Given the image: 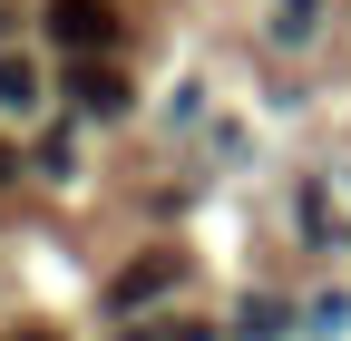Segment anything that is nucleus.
<instances>
[{
	"label": "nucleus",
	"instance_id": "nucleus-4",
	"mask_svg": "<svg viewBox=\"0 0 351 341\" xmlns=\"http://www.w3.org/2000/svg\"><path fill=\"white\" fill-rule=\"evenodd\" d=\"M0 108H39V68L0 49Z\"/></svg>",
	"mask_w": 351,
	"mask_h": 341
},
{
	"label": "nucleus",
	"instance_id": "nucleus-6",
	"mask_svg": "<svg viewBox=\"0 0 351 341\" xmlns=\"http://www.w3.org/2000/svg\"><path fill=\"white\" fill-rule=\"evenodd\" d=\"M10 176H20V156H10V147H0V186H10Z\"/></svg>",
	"mask_w": 351,
	"mask_h": 341
},
{
	"label": "nucleus",
	"instance_id": "nucleus-1",
	"mask_svg": "<svg viewBox=\"0 0 351 341\" xmlns=\"http://www.w3.org/2000/svg\"><path fill=\"white\" fill-rule=\"evenodd\" d=\"M49 39L69 59H108L117 49V10L108 0H49Z\"/></svg>",
	"mask_w": 351,
	"mask_h": 341
},
{
	"label": "nucleus",
	"instance_id": "nucleus-7",
	"mask_svg": "<svg viewBox=\"0 0 351 341\" xmlns=\"http://www.w3.org/2000/svg\"><path fill=\"white\" fill-rule=\"evenodd\" d=\"M10 341H59V331H10Z\"/></svg>",
	"mask_w": 351,
	"mask_h": 341
},
{
	"label": "nucleus",
	"instance_id": "nucleus-3",
	"mask_svg": "<svg viewBox=\"0 0 351 341\" xmlns=\"http://www.w3.org/2000/svg\"><path fill=\"white\" fill-rule=\"evenodd\" d=\"M69 88H78V108H98V117H117V108H127V78H117L108 59H78Z\"/></svg>",
	"mask_w": 351,
	"mask_h": 341
},
{
	"label": "nucleus",
	"instance_id": "nucleus-5",
	"mask_svg": "<svg viewBox=\"0 0 351 341\" xmlns=\"http://www.w3.org/2000/svg\"><path fill=\"white\" fill-rule=\"evenodd\" d=\"M156 341H205V322H166V331H156Z\"/></svg>",
	"mask_w": 351,
	"mask_h": 341
},
{
	"label": "nucleus",
	"instance_id": "nucleus-2",
	"mask_svg": "<svg viewBox=\"0 0 351 341\" xmlns=\"http://www.w3.org/2000/svg\"><path fill=\"white\" fill-rule=\"evenodd\" d=\"M156 292H176V253H156V264H127V273L108 283V303H117V312H137V303H156Z\"/></svg>",
	"mask_w": 351,
	"mask_h": 341
}]
</instances>
